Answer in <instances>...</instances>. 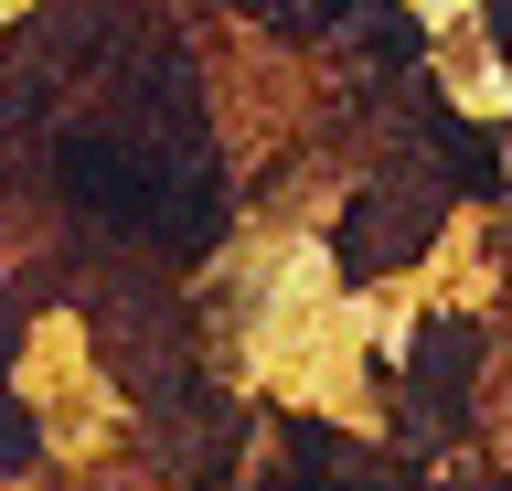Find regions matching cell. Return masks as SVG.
<instances>
[{
	"mask_svg": "<svg viewBox=\"0 0 512 491\" xmlns=\"http://www.w3.org/2000/svg\"><path fill=\"white\" fill-rule=\"evenodd\" d=\"M448 182H459V193H502V139L491 129H459V118H448Z\"/></svg>",
	"mask_w": 512,
	"mask_h": 491,
	"instance_id": "cell-1",
	"label": "cell"
},
{
	"mask_svg": "<svg viewBox=\"0 0 512 491\" xmlns=\"http://www.w3.org/2000/svg\"><path fill=\"white\" fill-rule=\"evenodd\" d=\"M491 22H502V43H512V0H491Z\"/></svg>",
	"mask_w": 512,
	"mask_h": 491,
	"instance_id": "cell-2",
	"label": "cell"
}]
</instances>
